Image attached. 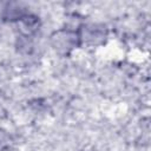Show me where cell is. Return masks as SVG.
<instances>
[{"mask_svg": "<svg viewBox=\"0 0 151 151\" xmlns=\"http://www.w3.org/2000/svg\"><path fill=\"white\" fill-rule=\"evenodd\" d=\"M50 40L54 51L60 54H68L74 48L80 46L78 31L68 27H64L53 32Z\"/></svg>", "mask_w": 151, "mask_h": 151, "instance_id": "obj_1", "label": "cell"}, {"mask_svg": "<svg viewBox=\"0 0 151 151\" xmlns=\"http://www.w3.org/2000/svg\"><path fill=\"white\" fill-rule=\"evenodd\" d=\"M79 39L80 46L86 45L90 47H97L105 42L107 38V29L103 24L91 22V24H81L79 29Z\"/></svg>", "mask_w": 151, "mask_h": 151, "instance_id": "obj_2", "label": "cell"}, {"mask_svg": "<svg viewBox=\"0 0 151 151\" xmlns=\"http://www.w3.org/2000/svg\"><path fill=\"white\" fill-rule=\"evenodd\" d=\"M27 7L21 2H8L2 8V19L8 22H19L24 17L28 14Z\"/></svg>", "mask_w": 151, "mask_h": 151, "instance_id": "obj_3", "label": "cell"}, {"mask_svg": "<svg viewBox=\"0 0 151 151\" xmlns=\"http://www.w3.org/2000/svg\"><path fill=\"white\" fill-rule=\"evenodd\" d=\"M20 29V33L22 38H31L40 27V20L37 15L28 13L26 17H24L19 22H17Z\"/></svg>", "mask_w": 151, "mask_h": 151, "instance_id": "obj_4", "label": "cell"}, {"mask_svg": "<svg viewBox=\"0 0 151 151\" xmlns=\"http://www.w3.org/2000/svg\"><path fill=\"white\" fill-rule=\"evenodd\" d=\"M9 144H11V138H9V136H8L6 132H4V131L0 130V151L7 150V149L9 147Z\"/></svg>", "mask_w": 151, "mask_h": 151, "instance_id": "obj_5", "label": "cell"}]
</instances>
